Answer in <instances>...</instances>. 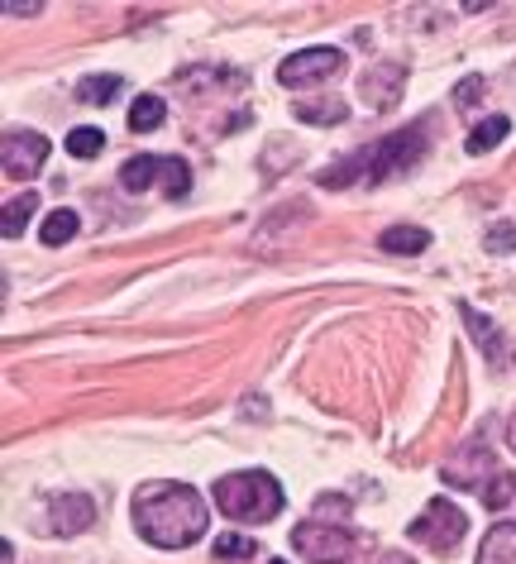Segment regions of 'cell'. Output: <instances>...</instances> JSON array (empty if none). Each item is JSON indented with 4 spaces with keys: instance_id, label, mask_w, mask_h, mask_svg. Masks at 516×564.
<instances>
[{
    "instance_id": "6da1fadb",
    "label": "cell",
    "mask_w": 516,
    "mask_h": 564,
    "mask_svg": "<svg viewBox=\"0 0 516 564\" xmlns=\"http://www.w3.org/2000/svg\"><path fill=\"white\" fill-rule=\"evenodd\" d=\"M139 535L158 550H187L201 541V531L211 527V512H206V498L187 484H149L134 492L130 507Z\"/></svg>"
},
{
    "instance_id": "7a4b0ae2",
    "label": "cell",
    "mask_w": 516,
    "mask_h": 564,
    "mask_svg": "<svg viewBox=\"0 0 516 564\" xmlns=\"http://www.w3.org/2000/svg\"><path fill=\"white\" fill-rule=\"evenodd\" d=\"M426 139H430V124L416 120V124H407V130H397V134L378 139V144H369L359 159L350 153L344 163H334L326 173V187H350L354 177L359 182H387V177L407 173V167H416V159L426 153Z\"/></svg>"
},
{
    "instance_id": "3957f363",
    "label": "cell",
    "mask_w": 516,
    "mask_h": 564,
    "mask_svg": "<svg viewBox=\"0 0 516 564\" xmlns=\"http://www.w3.org/2000/svg\"><path fill=\"white\" fill-rule=\"evenodd\" d=\"M216 507L230 521H273L287 507V498H283V488H277L273 474L244 469V474H226L216 484Z\"/></svg>"
},
{
    "instance_id": "277c9868",
    "label": "cell",
    "mask_w": 516,
    "mask_h": 564,
    "mask_svg": "<svg viewBox=\"0 0 516 564\" xmlns=\"http://www.w3.org/2000/svg\"><path fill=\"white\" fill-rule=\"evenodd\" d=\"M407 531H411V541H416V545H426V550H430V555H450V550H454L459 541H464V531H469V517L459 512L454 502L436 498V502H430L421 517L411 521Z\"/></svg>"
},
{
    "instance_id": "5b68a950",
    "label": "cell",
    "mask_w": 516,
    "mask_h": 564,
    "mask_svg": "<svg viewBox=\"0 0 516 564\" xmlns=\"http://www.w3.org/2000/svg\"><path fill=\"white\" fill-rule=\"evenodd\" d=\"M292 550L306 555L311 564H344L354 555V535L344 527H326V521H301L292 531Z\"/></svg>"
},
{
    "instance_id": "8992f818",
    "label": "cell",
    "mask_w": 516,
    "mask_h": 564,
    "mask_svg": "<svg viewBox=\"0 0 516 564\" xmlns=\"http://www.w3.org/2000/svg\"><path fill=\"white\" fill-rule=\"evenodd\" d=\"M340 73H344L340 48H301L277 63V82H283V87H316V82H330Z\"/></svg>"
},
{
    "instance_id": "52a82bcc",
    "label": "cell",
    "mask_w": 516,
    "mask_h": 564,
    "mask_svg": "<svg viewBox=\"0 0 516 564\" xmlns=\"http://www.w3.org/2000/svg\"><path fill=\"white\" fill-rule=\"evenodd\" d=\"M48 159V139L34 130H6V177H34Z\"/></svg>"
},
{
    "instance_id": "ba28073f",
    "label": "cell",
    "mask_w": 516,
    "mask_h": 564,
    "mask_svg": "<svg viewBox=\"0 0 516 564\" xmlns=\"http://www.w3.org/2000/svg\"><path fill=\"white\" fill-rule=\"evenodd\" d=\"M440 478H444V484H459V488H487V484H493V478H497V459L493 455H487V449L483 445H473V449H459V455L450 459V464H444V469H440Z\"/></svg>"
},
{
    "instance_id": "9c48e42d",
    "label": "cell",
    "mask_w": 516,
    "mask_h": 564,
    "mask_svg": "<svg viewBox=\"0 0 516 564\" xmlns=\"http://www.w3.org/2000/svg\"><path fill=\"white\" fill-rule=\"evenodd\" d=\"M48 521L58 535H77L81 527H91L96 521V502L87 492H58V498L48 502Z\"/></svg>"
},
{
    "instance_id": "30bf717a",
    "label": "cell",
    "mask_w": 516,
    "mask_h": 564,
    "mask_svg": "<svg viewBox=\"0 0 516 564\" xmlns=\"http://www.w3.org/2000/svg\"><path fill=\"white\" fill-rule=\"evenodd\" d=\"M479 564H516V521H502V527L483 535Z\"/></svg>"
},
{
    "instance_id": "8fae6325",
    "label": "cell",
    "mask_w": 516,
    "mask_h": 564,
    "mask_svg": "<svg viewBox=\"0 0 516 564\" xmlns=\"http://www.w3.org/2000/svg\"><path fill=\"white\" fill-rule=\"evenodd\" d=\"M34 210H39V196H34V192H20L15 202H10L6 210H0V235H6V239H20Z\"/></svg>"
},
{
    "instance_id": "7c38bea8",
    "label": "cell",
    "mask_w": 516,
    "mask_h": 564,
    "mask_svg": "<svg viewBox=\"0 0 516 564\" xmlns=\"http://www.w3.org/2000/svg\"><path fill=\"white\" fill-rule=\"evenodd\" d=\"M158 173H163V159H153V153H139V159H130V163L120 167V182H124V192H144Z\"/></svg>"
},
{
    "instance_id": "4fadbf2b",
    "label": "cell",
    "mask_w": 516,
    "mask_h": 564,
    "mask_svg": "<svg viewBox=\"0 0 516 564\" xmlns=\"http://www.w3.org/2000/svg\"><path fill=\"white\" fill-rule=\"evenodd\" d=\"M430 245V235L421 225H393V230H383V249L387 253H421Z\"/></svg>"
},
{
    "instance_id": "5bb4252c",
    "label": "cell",
    "mask_w": 516,
    "mask_h": 564,
    "mask_svg": "<svg viewBox=\"0 0 516 564\" xmlns=\"http://www.w3.org/2000/svg\"><path fill=\"white\" fill-rule=\"evenodd\" d=\"M124 87V77H116V73H106V77H81V87H77V96L87 106H110L116 101V91Z\"/></svg>"
},
{
    "instance_id": "9a60e30c",
    "label": "cell",
    "mask_w": 516,
    "mask_h": 564,
    "mask_svg": "<svg viewBox=\"0 0 516 564\" xmlns=\"http://www.w3.org/2000/svg\"><path fill=\"white\" fill-rule=\"evenodd\" d=\"M507 130H512V124H507V116H493V120H483L479 130L469 134V153H487V149H497L502 139H507Z\"/></svg>"
},
{
    "instance_id": "2e32d148",
    "label": "cell",
    "mask_w": 516,
    "mask_h": 564,
    "mask_svg": "<svg viewBox=\"0 0 516 564\" xmlns=\"http://www.w3.org/2000/svg\"><path fill=\"white\" fill-rule=\"evenodd\" d=\"M163 116H167V106L158 101V96H139L134 110H130V124L139 134H149V130H158V124H163Z\"/></svg>"
},
{
    "instance_id": "e0dca14e",
    "label": "cell",
    "mask_w": 516,
    "mask_h": 564,
    "mask_svg": "<svg viewBox=\"0 0 516 564\" xmlns=\"http://www.w3.org/2000/svg\"><path fill=\"white\" fill-rule=\"evenodd\" d=\"M77 210H53V216L44 220V245L48 249H58V245H67V239L77 235Z\"/></svg>"
},
{
    "instance_id": "ac0fdd59",
    "label": "cell",
    "mask_w": 516,
    "mask_h": 564,
    "mask_svg": "<svg viewBox=\"0 0 516 564\" xmlns=\"http://www.w3.org/2000/svg\"><path fill=\"white\" fill-rule=\"evenodd\" d=\"M158 182H163L167 196H187V192H191V167H187L183 159H163Z\"/></svg>"
},
{
    "instance_id": "d6986e66",
    "label": "cell",
    "mask_w": 516,
    "mask_h": 564,
    "mask_svg": "<svg viewBox=\"0 0 516 564\" xmlns=\"http://www.w3.org/2000/svg\"><path fill=\"white\" fill-rule=\"evenodd\" d=\"M344 116H350V106L344 101H311V106H297V120H306V124H340Z\"/></svg>"
},
{
    "instance_id": "ffe728a7",
    "label": "cell",
    "mask_w": 516,
    "mask_h": 564,
    "mask_svg": "<svg viewBox=\"0 0 516 564\" xmlns=\"http://www.w3.org/2000/svg\"><path fill=\"white\" fill-rule=\"evenodd\" d=\"M101 144H106L101 130H73V134H67V153H73V159H96Z\"/></svg>"
},
{
    "instance_id": "44dd1931",
    "label": "cell",
    "mask_w": 516,
    "mask_h": 564,
    "mask_svg": "<svg viewBox=\"0 0 516 564\" xmlns=\"http://www.w3.org/2000/svg\"><path fill=\"white\" fill-rule=\"evenodd\" d=\"M479 498H483V502H487V507H493V512H497V507H507V502L516 498V478L497 469V478H493V484H487V488L479 492Z\"/></svg>"
},
{
    "instance_id": "7402d4cb",
    "label": "cell",
    "mask_w": 516,
    "mask_h": 564,
    "mask_svg": "<svg viewBox=\"0 0 516 564\" xmlns=\"http://www.w3.org/2000/svg\"><path fill=\"white\" fill-rule=\"evenodd\" d=\"M259 545L249 541V535H220L216 541V560H254Z\"/></svg>"
},
{
    "instance_id": "603a6c76",
    "label": "cell",
    "mask_w": 516,
    "mask_h": 564,
    "mask_svg": "<svg viewBox=\"0 0 516 564\" xmlns=\"http://www.w3.org/2000/svg\"><path fill=\"white\" fill-rule=\"evenodd\" d=\"M464 321H469V330H479V335H473V340H479V345H483L493 359H502V349H497V330L487 326V321H483L479 312H469V306H464Z\"/></svg>"
},
{
    "instance_id": "cb8c5ba5",
    "label": "cell",
    "mask_w": 516,
    "mask_h": 564,
    "mask_svg": "<svg viewBox=\"0 0 516 564\" xmlns=\"http://www.w3.org/2000/svg\"><path fill=\"white\" fill-rule=\"evenodd\" d=\"M479 96H483V77H469V82H459V87H454V101L464 106V110L479 101Z\"/></svg>"
},
{
    "instance_id": "d4e9b609",
    "label": "cell",
    "mask_w": 516,
    "mask_h": 564,
    "mask_svg": "<svg viewBox=\"0 0 516 564\" xmlns=\"http://www.w3.org/2000/svg\"><path fill=\"white\" fill-rule=\"evenodd\" d=\"M487 249L502 253V249H516V225H497L493 235H487Z\"/></svg>"
},
{
    "instance_id": "484cf974",
    "label": "cell",
    "mask_w": 516,
    "mask_h": 564,
    "mask_svg": "<svg viewBox=\"0 0 516 564\" xmlns=\"http://www.w3.org/2000/svg\"><path fill=\"white\" fill-rule=\"evenodd\" d=\"M378 564H411L407 555H393V550H387V555H378Z\"/></svg>"
},
{
    "instance_id": "4316f807",
    "label": "cell",
    "mask_w": 516,
    "mask_h": 564,
    "mask_svg": "<svg viewBox=\"0 0 516 564\" xmlns=\"http://www.w3.org/2000/svg\"><path fill=\"white\" fill-rule=\"evenodd\" d=\"M507 445H512V455H516V412H512V421H507Z\"/></svg>"
},
{
    "instance_id": "83f0119b",
    "label": "cell",
    "mask_w": 516,
    "mask_h": 564,
    "mask_svg": "<svg viewBox=\"0 0 516 564\" xmlns=\"http://www.w3.org/2000/svg\"><path fill=\"white\" fill-rule=\"evenodd\" d=\"M273 564H283V560H273Z\"/></svg>"
}]
</instances>
